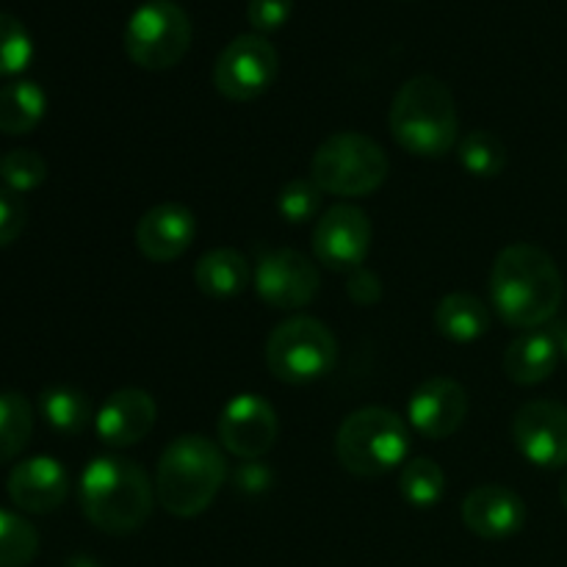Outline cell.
I'll use <instances>...</instances> for the list:
<instances>
[{"label":"cell","instance_id":"obj_1","mask_svg":"<svg viewBox=\"0 0 567 567\" xmlns=\"http://www.w3.org/2000/svg\"><path fill=\"white\" fill-rule=\"evenodd\" d=\"M565 282L546 249L535 244H509L491 269V302L498 319L518 330H537L557 316Z\"/></svg>","mask_w":567,"mask_h":567},{"label":"cell","instance_id":"obj_2","mask_svg":"<svg viewBox=\"0 0 567 567\" xmlns=\"http://www.w3.org/2000/svg\"><path fill=\"white\" fill-rule=\"evenodd\" d=\"M78 502L94 529L125 537L153 515L155 491L147 471L125 457H94L78 482Z\"/></svg>","mask_w":567,"mask_h":567},{"label":"cell","instance_id":"obj_3","mask_svg":"<svg viewBox=\"0 0 567 567\" xmlns=\"http://www.w3.org/2000/svg\"><path fill=\"white\" fill-rule=\"evenodd\" d=\"M388 127L404 153L419 158H443L460 142L454 94L435 75L410 78L393 97Z\"/></svg>","mask_w":567,"mask_h":567},{"label":"cell","instance_id":"obj_4","mask_svg":"<svg viewBox=\"0 0 567 567\" xmlns=\"http://www.w3.org/2000/svg\"><path fill=\"white\" fill-rule=\"evenodd\" d=\"M227 480L225 454L205 435H181L164 449L155 471V498L175 518H197Z\"/></svg>","mask_w":567,"mask_h":567},{"label":"cell","instance_id":"obj_5","mask_svg":"<svg viewBox=\"0 0 567 567\" xmlns=\"http://www.w3.org/2000/svg\"><path fill=\"white\" fill-rule=\"evenodd\" d=\"M408 449V424L388 408L354 410L343 419L336 435L338 463L363 480H374L402 465Z\"/></svg>","mask_w":567,"mask_h":567},{"label":"cell","instance_id":"obj_6","mask_svg":"<svg viewBox=\"0 0 567 567\" xmlns=\"http://www.w3.org/2000/svg\"><path fill=\"white\" fill-rule=\"evenodd\" d=\"M391 161L380 142L358 131L332 133L310 161V181L332 197H365L385 183Z\"/></svg>","mask_w":567,"mask_h":567},{"label":"cell","instance_id":"obj_7","mask_svg":"<svg viewBox=\"0 0 567 567\" xmlns=\"http://www.w3.org/2000/svg\"><path fill=\"white\" fill-rule=\"evenodd\" d=\"M266 369L288 385H308L336 369L338 341L324 321L313 316H291L266 338Z\"/></svg>","mask_w":567,"mask_h":567},{"label":"cell","instance_id":"obj_8","mask_svg":"<svg viewBox=\"0 0 567 567\" xmlns=\"http://www.w3.org/2000/svg\"><path fill=\"white\" fill-rule=\"evenodd\" d=\"M194 25L175 0H147L138 6L125 25V53L136 66L164 72L181 64L192 48Z\"/></svg>","mask_w":567,"mask_h":567},{"label":"cell","instance_id":"obj_9","mask_svg":"<svg viewBox=\"0 0 567 567\" xmlns=\"http://www.w3.org/2000/svg\"><path fill=\"white\" fill-rule=\"evenodd\" d=\"M280 55L260 33H241L221 50L214 64V86L233 103L258 100L275 86Z\"/></svg>","mask_w":567,"mask_h":567},{"label":"cell","instance_id":"obj_10","mask_svg":"<svg viewBox=\"0 0 567 567\" xmlns=\"http://www.w3.org/2000/svg\"><path fill=\"white\" fill-rule=\"evenodd\" d=\"M255 293L275 310H299L313 302L321 277L313 260L297 249H269L252 271Z\"/></svg>","mask_w":567,"mask_h":567},{"label":"cell","instance_id":"obj_11","mask_svg":"<svg viewBox=\"0 0 567 567\" xmlns=\"http://www.w3.org/2000/svg\"><path fill=\"white\" fill-rule=\"evenodd\" d=\"M371 238L374 227L363 208L347 203L332 205L316 221L313 255L330 271H354L369 258Z\"/></svg>","mask_w":567,"mask_h":567},{"label":"cell","instance_id":"obj_12","mask_svg":"<svg viewBox=\"0 0 567 567\" xmlns=\"http://www.w3.org/2000/svg\"><path fill=\"white\" fill-rule=\"evenodd\" d=\"M513 441L537 468H567V408L554 399L526 402L513 419Z\"/></svg>","mask_w":567,"mask_h":567},{"label":"cell","instance_id":"obj_13","mask_svg":"<svg viewBox=\"0 0 567 567\" xmlns=\"http://www.w3.org/2000/svg\"><path fill=\"white\" fill-rule=\"evenodd\" d=\"M219 443L241 460H260L271 452L280 435L275 408L258 393H241L230 399L219 415Z\"/></svg>","mask_w":567,"mask_h":567},{"label":"cell","instance_id":"obj_14","mask_svg":"<svg viewBox=\"0 0 567 567\" xmlns=\"http://www.w3.org/2000/svg\"><path fill=\"white\" fill-rule=\"evenodd\" d=\"M468 419V393L452 377H430L410 396V424L430 441H446Z\"/></svg>","mask_w":567,"mask_h":567},{"label":"cell","instance_id":"obj_15","mask_svg":"<svg viewBox=\"0 0 567 567\" xmlns=\"http://www.w3.org/2000/svg\"><path fill=\"white\" fill-rule=\"evenodd\" d=\"M6 493L22 513L48 515L64 504L66 493H70V476L59 460L39 454V457H28L11 468L9 480H6Z\"/></svg>","mask_w":567,"mask_h":567},{"label":"cell","instance_id":"obj_16","mask_svg":"<svg viewBox=\"0 0 567 567\" xmlns=\"http://www.w3.org/2000/svg\"><path fill=\"white\" fill-rule=\"evenodd\" d=\"M158 408L155 399L142 388H122L111 393L94 419L97 437L111 449H127L142 443L153 432Z\"/></svg>","mask_w":567,"mask_h":567},{"label":"cell","instance_id":"obj_17","mask_svg":"<svg viewBox=\"0 0 567 567\" xmlns=\"http://www.w3.org/2000/svg\"><path fill=\"white\" fill-rule=\"evenodd\" d=\"M197 238V216L181 203H161L150 208L136 225V247L153 264H169L188 252Z\"/></svg>","mask_w":567,"mask_h":567},{"label":"cell","instance_id":"obj_18","mask_svg":"<svg viewBox=\"0 0 567 567\" xmlns=\"http://www.w3.org/2000/svg\"><path fill=\"white\" fill-rule=\"evenodd\" d=\"M463 524L482 540H507L526 524V504L515 491L502 485H480L465 496Z\"/></svg>","mask_w":567,"mask_h":567},{"label":"cell","instance_id":"obj_19","mask_svg":"<svg viewBox=\"0 0 567 567\" xmlns=\"http://www.w3.org/2000/svg\"><path fill=\"white\" fill-rule=\"evenodd\" d=\"M559 349L551 332L529 330L515 338L504 352V374L515 385H540L557 371Z\"/></svg>","mask_w":567,"mask_h":567},{"label":"cell","instance_id":"obj_20","mask_svg":"<svg viewBox=\"0 0 567 567\" xmlns=\"http://www.w3.org/2000/svg\"><path fill=\"white\" fill-rule=\"evenodd\" d=\"M252 271L238 249L219 247L205 252L194 266V282L210 299H233L247 291Z\"/></svg>","mask_w":567,"mask_h":567},{"label":"cell","instance_id":"obj_21","mask_svg":"<svg viewBox=\"0 0 567 567\" xmlns=\"http://www.w3.org/2000/svg\"><path fill=\"white\" fill-rule=\"evenodd\" d=\"M435 327L449 341L471 343L491 330V310L474 293H446L435 308Z\"/></svg>","mask_w":567,"mask_h":567},{"label":"cell","instance_id":"obj_22","mask_svg":"<svg viewBox=\"0 0 567 567\" xmlns=\"http://www.w3.org/2000/svg\"><path fill=\"white\" fill-rule=\"evenodd\" d=\"M48 111V97L33 81H11L0 86V133L25 136L37 131Z\"/></svg>","mask_w":567,"mask_h":567},{"label":"cell","instance_id":"obj_23","mask_svg":"<svg viewBox=\"0 0 567 567\" xmlns=\"http://www.w3.org/2000/svg\"><path fill=\"white\" fill-rule=\"evenodd\" d=\"M39 410H42V419L61 435H78L92 421L89 396L70 385L44 388L42 396H39Z\"/></svg>","mask_w":567,"mask_h":567},{"label":"cell","instance_id":"obj_24","mask_svg":"<svg viewBox=\"0 0 567 567\" xmlns=\"http://www.w3.org/2000/svg\"><path fill=\"white\" fill-rule=\"evenodd\" d=\"M33 435V410L22 393L0 391V465L20 457Z\"/></svg>","mask_w":567,"mask_h":567},{"label":"cell","instance_id":"obj_25","mask_svg":"<svg viewBox=\"0 0 567 567\" xmlns=\"http://www.w3.org/2000/svg\"><path fill=\"white\" fill-rule=\"evenodd\" d=\"M443 487H446V476H443V468L432 457L408 460L402 474H399V491H402L404 502L410 507H435L443 498Z\"/></svg>","mask_w":567,"mask_h":567},{"label":"cell","instance_id":"obj_26","mask_svg":"<svg viewBox=\"0 0 567 567\" xmlns=\"http://www.w3.org/2000/svg\"><path fill=\"white\" fill-rule=\"evenodd\" d=\"M39 554V532L22 515L0 509V567H28Z\"/></svg>","mask_w":567,"mask_h":567},{"label":"cell","instance_id":"obj_27","mask_svg":"<svg viewBox=\"0 0 567 567\" xmlns=\"http://www.w3.org/2000/svg\"><path fill=\"white\" fill-rule=\"evenodd\" d=\"M460 164L474 177H498L507 166V147L491 131H468L457 147Z\"/></svg>","mask_w":567,"mask_h":567},{"label":"cell","instance_id":"obj_28","mask_svg":"<svg viewBox=\"0 0 567 567\" xmlns=\"http://www.w3.org/2000/svg\"><path fill=\"white\" fill-rule=\"evenodd\" d=\"M33 59V39L14 14L0 11V78L20 75Z\"/></svg>","mask_w":567,"mask_h":567},{"label":"cell","instance_id":"obj_29","mask_svg":"<svg viewBox=\"0 0 567 567\" xmlns=\"http://www.w3.org/2000/svg\"><path fill=\"white\" fill-rule=\"evenodd\" d=\"M0 177H3L6 188H11V192L17 194H25L42 186L44 177H48V164H44V158L37 150H11V153L0 161Z\"/></svg>","mask_w":567,"mask_h":567},{"label":"cell","instance_id":"obj_30","mask_svg":"<svg viewBox=\"0 0 567 567\" xmlns=\"http://www.w3.org/2000/svg\"><path fill=\"white\" fill-rule=\"evenodd\" d=\"M321 194L324 192L310 177H297V181L282 186L280 197H277V210L291 225H305V221H310L319 214Z\"/></svg>","mask_w":567,"mask_h":567},{"label":"cell","instance_id":"obj_31","mask_svg":"<svg viewBox=\"0 0 567 567\" xmlns=\"http://www.w3.org/2000/svg\"><path fill=\"white\" fill-rule=\"evenodd\" d=\"M28 225V205L22 194L0 186V247H9Z\"/></svg>","mask_w":567,"mask_h":567},{"label":"cell","instance_id":"obj_32","mask_svg":"<svg viewBox=\"0 0 567 567\" xmlns=\"http://www.w3.org/2000/svg\"><path fill=\"white\" fill-rule=\"evenodd\" d=\"M293 0H249L247 3V20L255 28V33L266 37L275 33L291 20Z\"/></svg>","mask_w":567,"mask_h":567},{"label":"cell","instance_id":"obj_33","mask_svg":"<svg viewBox=\"0 0 567 567\" xmlns=\"http://www.w3.org/2000/svg\"><path fill=\"white\" fill-rule=\"evenodd\" d=\"M347 293H349V297H352L358 305H374V302H380V297H382V282H380V277H377L374 271H369V269H363V266H360V269H354L352 277H349Z\"/></svg>","mask_w":567,"mask_h":567},{"label":"cell","instance_id":"obj_34","mask_svg":"<svg viewBox=\"0 0 567 567\" xmlns=\"http://www.w3.org/2000/svg\"><path fill=\"white\" fill-rule=\"evenodd\" d=\"M551 338L559 349V358L567 360V321H557V324L551 327Z\"/></svg>","mask_w":567,"mask_h":567},{"label":"cell","instance_id":"obj_35","mask_svg":"<svg viewBox=\"0 0 567 567\" xmlns=\"http://www.w3.org/2000/svg\"><path fill=\"white\" fill-rule=\"evenodd\" d=\"M559 502H563V507L567 509V471H565L563 482H559Z\"/></svg>","mask_w":567,"mask_h":567},{"label":"cell","instance_id":"obj_36","mask_svg":"<svg viewBox=\"0 0 567 567\" xmlns=\"http://www.w3.org/2000/svg\"><path fill=\"white\" fill-rule=\"evenodd\" d=\"M70 567H97V565H94L89 557H75L70 559Z\"/></svg>","mask_w":567,"mask_h":567}]
</instances>
